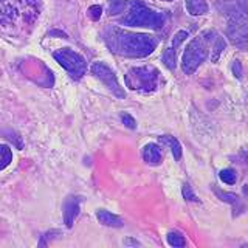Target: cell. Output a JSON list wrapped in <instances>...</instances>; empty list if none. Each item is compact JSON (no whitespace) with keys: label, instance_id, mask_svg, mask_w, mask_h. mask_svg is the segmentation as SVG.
<instances>
[{"label":"cell","instance_id":"obj_21","mask_svg":"<svg viewBox=\"0 0 248 248\" xmlns=\"http://www.w3.org/2000/svg\"><path fill=\"white\" fill-rule=\"evenodd\" d=\"M183 197H185L186 200H191V202H197V200H199L196 194L192 192V189H191V186H189V185H183Z\"/></svg>","mask_w":248,"mask_h":248},{"label":"cell","instance_id":"obj_13","mask_svg":"<svg viewBox=\"0 0 248 248\" xmlns=\"http://www.w3.org/2000/svg\"><path fill=\"white\" fill-rule=\"evenodd\" d=\"M186 10L191 16H203L208 13V5L205 0H186Z\"/></svg>","mask_w":248,"mask_h":248},{"label":"cell","instance_id":"obj_17","mask_svg":"<svg viewBox=\"0 0 248 248\" xmlns=\"http://www.w3.org/2000/svg\"><path fill=\"white\" fill-rule=\"evenodd\" d=\"M220 180L223 183H227V185H234L236 180H237V175H236V170L234 169H231V168H227V169H222L220 170Z\"/></svg>","mask_w":248,"mask_h":248},{"label":"cell","instance_id":"obj_2","mask_svg":"<svg viewBox=\"0 0 248 248\" xmlns=\"http://www.w3.org/2000/svg\"><path fill=\"white\" fill-rule=\"evenodd\" d=\"M121 25L126 27H147L154 30H160L165 25V16L158 11L151 10L143 2H135L130 6V11L124 19H121Z\"/></svg>","mask_w":248,"mask_h":248},{"label":"cell","instance_id":"obj_10","mask_svg":"<svg viewBox=\"0 0 248 248\" xmlns=\"http://www.w3.org/2000/svg\"><path fill=\"white\" fill-rule=\"evenodd\" d=\"M203 37L206 39L208 45L211 46V59L213 62H216L217 59H219L220 53L225 50V41L223 37H220L219 33H216V31H206V33H203Z\"/></svg>","mask_w":248,"mask_h":248},{"label":"cell","instance_id":"obj_20","mask_svg":"<svg viewBox=\"0 0 248 248\" xmlns=\"http://www.w3.org/2000/svg\"><path fill=\"white\" fill-rule=\"evenodd\" d=\"M101 14H103V8H101L99 5H93L89 8V16L93 20H98L101 17Z\"/></svg>","mask_w":248,"mask_h":248},{"label":"cell","instance_id":"obj_16","mask_svg":"<svg viewBox=\"0 0 248 248\" xmlns=\"http://www.w3.org/2000/svg\"><path fill=\"white\" fill-rule=\"evenodd\" d=\"M168 244L170 247H175V248H182L186 245V240L185 237L180 234V232H177V231H170L169 234H168Z\"/></svg>","mask_w":248,"mask_h":248},{"label":"cell","instance_id":"obj_8","mask_svg":"<svg viewBox=\"0 0 248 248\" xmlns=\"http://www.w3.org/2000/svg\"><path fill=\"white\" fill-rule=\"evenodd\" d=\"M189 36L188 31H178V33L174 36L172 42H170V45L166 48L165 54H163V62H165V65L169 68V70H174L175 68V62H177V48L182 45V42L185 41L186 37Z\"/></svg>","mask_w":248,"mask_h":248},{"label":"cell","instance_id":"obj_18","mask_svg":"<svg viewBox=\"0 0 248 248\" xmlns=\"http://www.w3.org/2000/svg\"><path fill=\"white\" fill-rule=\"evenodd\" d=\"M127 3L124 2V0H110V3H108V14L113 16V14H120L126 10Z\"/></svg>","mask_w":248,"mask_h":248},{"label":"cell","instance_id":"obj_14","mask_svg":"<svg viewBox=\"0 0 248 248\" xmlns=\"http://www.w3.org/2000/svg\"><path fill=\"white\" fill-rule=\"evenodd\" d=\"M160 140L165 144H168L170 147V151H172V155L175 160H180L182 158V144L178 143V140L170 137V135H165V137H160Z\"/></svg>","mask_w":248,"mask_h":248},{"label":"cell","instance_id":"obj_3","mask_svg":"<svg viewBox=\"0 0 248 248\" xmlns=\"http://www.w3.org/2000/svg\"><path fill=\"white\" fill-rule=\"evenodd\" d=\"M126 84L130 90L151 93L158 87L160 72L152 65L144 67H134L126 73Z\"/></svg>","mask_w":248,"mask_h":248},{"label":"cell","instance_id":"obj_6","mask_svg":"<svg viewBox=\"0 0 248 248\" xmlns=\"http://www.w3.org/2000/svg\"><path fill=\"white\" fill-rule=\"evenodd\" d=\"M227 36L230 42L237 48H248V16L244 13L232 14L228 20Z\"/></svg>","mask_w":248,"mask_h":248},{"label":"cell","instance_id":"obj_24","mask_svg":"<svg viewBox=\"0 0 248 248\" xmlns=\"http://www.w3.org/2000/svg\"><path fill=\"white\" fill-rule=\"evenodd\" d=\"M239 8L245 16H248V0H239Z\"/></svg>","mask_w":248,"mask_h":248},{"label":"cell","instance_id":"obj_9","mask_svg":"<svg viewBox=\"0 0 248 248\" xmlns=\"http://www.w3.org/2000/svg\"><path fill=\"white\" fill-rule=\"evenodd\" d=\"M82 197L79 196H68L64 202V223L67 228H72L76 220V217L79 216Z\"/></svg>","mask_w":248,"mask_h":248},{"label":"cell","instance_id":"obj_1","mask_svg":"<svg viewBox=\"0 0 248 248\" xmlns=\"http://www.w3.org/2000/svg\"><path fill=\"white\" fill-rule=\"evenodd\" d=\"M106 44L112 53L124 58H146L157 48L158 41L154 36L141 33H129L110 27L104 34Z\"/></svg>","mask_w":248,"mask_h":248},{"label":"cell","instance_id":"obj_22","mask_svg":"<svg viewBox=\"0 0 248 248\" xmlns=\"http://www.w3.org/2000/svg\"><path fill=\"white\" fill-rule=\"evenodd\" d=\"M121 121L124 123V126H127L129 129H135L137 127V121L132 118L129 113H123L121 115Z\"/></svg>","mask_w":248,"mask_h":248},{"label":"cell","instance_id":"obj_5","mask_svg":"<svg viewBox=\"0 0 248 248\" xmlns=\"http://www.w3.org/2000/svg\"><path fill=\"white\" fill-rule=\"evenodd\" d=\"M53 58L59 62L61 67H64L67 70V73L72 76L73 79H81L85 75V70H87L85 59L79 53L73 51L72 48H61L58 51H54Z\"/></svg>","mask_w":248,"mask_h":248},{"label":"cell","instance_id":"obj_7","mask_svg":"<svg viewBox=\"0 0 248 248\" xmlns=\"http://www.w3.org/2000/svg\"><path fill=\"white\" fill-rule=\"evenodd\" d=\"M92 73L95 75L116 98L123 99L126 96V93H124V90L121 89V85H120L118 79H116L115 73L112 72V68L107 64H104V62H95V64L92 65Z\"/></svg>","mask_w":248,"mask_h":248},{"label":"cell","instance_id":"obj_19","mask_svg":"<svg viewBox=\"0 0 248 248\" xmlns=\"http://www.w3.org/2000/svg\"><path fill=\"white\" fill-rule=\"evenodd\" d=\"M216 194L219 196L223 202H228V203H231L232 206H236L239 203V197L236 196V194H231V192H222L219 189H216Z\"/></svg>","mask_w":248,"mask_h":248},{"label":"cell","instance_id":"obj_23","mask_svg":"<svg viewBox=\"0 0 248 248\" xmlns=\"http://www.w3.org/2000/svg\"><path fill=\"white\" fill-rule=\"evenodd\" d=\"M232 73H234L236 78H242V65H240L239 61H234V64H232Z\"/></svg>","mask_w":248,"mask_h":248},{"label":"cell","instance_id":"obj_25","mask_svg":"<svg viewBox=\"0 0 248 248\" xmlns=\"http://www.w3.org/2000/svg\"><path fill=\"white\" fill-rule=\"evenodd\" d=\"M166 2H172V0H166Z\"/></svg>","mask_w":248,"mask_h":248},{"label":"cell","instance_id":"obj_4","mask_svg":"<svg viewBox=\"0 0 248 248\" xmlns=\"http://www.w3.org/2000/svg\"><path fill=\"white\" fill-rule=\"evenodd\" d=\"M209 54V45L203 36L192 39L188 44L183 53L182 59V68L186 75H192L196 70L203 64Z\"/></svg>","mask_w":248,"mask_h":248},{"label":"cell","instance_id":"obj_15","mask_svg":"<svg viewBox=\"0 0 248 248\" xmlns=\"http://www.w3.org/2000/svg\"><path fill=\"white\" fill-rule=\"evenodd\" d=\"M13 160L11 147L8 144H0V170H3Z\"/></svg>","mask_w":248,"mask_h":248},{"label":"cell","instance_id":"obj_12","mask_svg":"<svg viewBox=\"0 0 248 248\" xmlns=\"http://www.w3.org/2000/svg\"><path fill=\"white\" fill-rule=\"evenodd\" d=\"M96 217L98 220L106 225V227H112V228H121L123 227V220L120 219L118 216L112 214L110 211H106V209H99V211L96 213Z\"/></svg>","mask_w":248,"mask_h":248},{"label":"cell","instance_id":"obj_11","mask_svg":"<svg viewBox=\"0 0 248 248\" xmlns=\"http://www.w3.org/2000/svg\"><path fill=\"white\" fill-rule=\"evenodd\" d=\"M143 158H144V161L147 163V165H154V166L160 165V161H161V149H160V146L155 144V143L146 144L144 149H143Z\"/></svg>","mask_w":248,"mask_h":248}]
</instances>
